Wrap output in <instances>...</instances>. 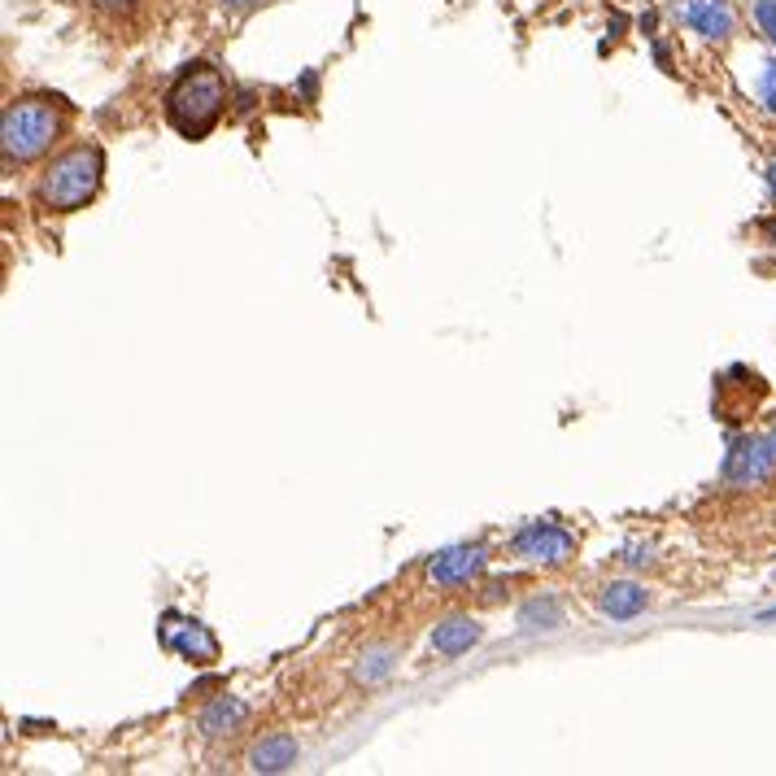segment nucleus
I'll use <instances>...</instances> for the list:
<instances>
[{
	"instance_id": "2",
	"label": "nucleus",
	"mask_w": 776,
	"mask_h": 776,
	"mask_svg": "<svg viewBox=\"0 0 776 776\" xmlns=\"http://www.w3.org/2000/svg\"><path fill=\"white\" fill-rule=\"evenodd\" d=\"M61 136V109L52 97H22L0 118V154L9 166H27L45 157Z\"/></svg>"
},
{
	"instance_id": "17",
	"label": "nucleus",
	"mask_w": 776,
	"mask_h": 776,
	"mask_svg": "<svg viewBox=\"0 0 776 776\" xmlns=\"http://www.w3.org/2000/svg\"><path fill=\"white\" fill-rule=\"evenodd\" d=\"M302 92L314 101V92H318V79H314V75H302Z\"/></svg>"
},
{
	"instance_id": "11",
	"label": "nucleus",
	"mask_w": 776,
	"mask_h": 776,
	"mask_svg": "<svg viewBox=\"0 0 776 776\" xmlns=\"http://www.w3.org/2000/svg\"><path fill=\"white\" fill-rule=\"evenodd\" d=\"M297 755H302V746L288 733H275V737H266L249 750V768L254 773H288L297 764Z\"/></svg>"
},
{
	"instance_id": "21",
	"label": "nucleus",
	"mask_w": 776,
	"mask_h": 776,
	"mask_svg": "<svg viewBox=\"0 0 776 776\" xmlns=\"http://www.w3.org/2000/svg\"><path fill=\"white\" fill-rule=\"evenodd\" d=\"M105 4H114V9H122V4H131V0H105Z\"/></svg>"
},
{
	"instance_id": "14",
	"label": "nucleus",
	"mask_w": 776,
	"mask_h": 776,
	"mask_svg": "<svg viewBox=\"0 0 776 776\" xmlns=\"http://www.w3.org/2000/svg\"><path fill=\"white\" fill-rule=\"evenodd\" d=\"M755 101L764 105L768 114H776V57H759V70H755Z\"/></svg>"
},
{
	"instance_id": "5",
	"label": "nucleus",
	"mask_w": 776,
	"mask_h": 776,
	"mask_svg": "<svg viewBox=\"0 0 776 776\" xmlns=\"http://www.w3.org/2000/svg\"><path fill=\"white\" fill-rule=\"evenodd\" d=\"M776 471V441L773 436H741L733 441L725 459V480L733 489H755Z\"/></svg>"
},
{
	"instance_id": "10",
	"label": "nucleus",
	"mask_w": 776,
	"mask_h": 776,
	"mask_svg": "<svg viewBox=\"0 0 776 776\" xmlns=\"http://www.w3.org/2000/svg\"><path fill=\"white\" fill-rule=\"evenodd\" d=\"M249 720V703L245 698H232V694H223V698H214L206 711L197 716V728L206 733V737H232L236 728Z\"/></svg>"
},
{
	"instance_id": "20",
	"label": "nucleus",
	"mask_w": 776,
	"mask_h": 776,
	"mask_svg": "<svg viewBox=\"0 0 776 776\" xmlns=\"http://www.w3.org/2000/svg\"><path fill=\"white\" fill-rule=\"evenodd\" d=\"M776 620V607H768V611H759V623H773Z\"/></svg>"
},
{
	"instance_id": "1",
	"label": "nucleus",
	"mask_w": 776,
	"mask_h": 776,
	"mask_svg": "<svg viewBox=\"0 0 776 776\" xmlns=\"http://www.w3.org/2000/svg\"><path fill=\"white\" fill-rule=\"evenodd\" d=\"M227 114V79L218 75V66L193 61L179 70V79L166 92V118L179 136L188 140H206L218 127V118Z\"/></svg>"
},
{
	"instance_id": "8",
	"label": "nucleus",
	"mask_w": 776,
	"mask_h": 776,
	"mask_svg": "<svg viewBox=\"0 0 776 776\" xmlns=\"http://www.w3.org/2000/svg\"><path fill=\"white\" fill-rule=\"evenodd\" d=\"M676 18L689 31H698L703 40H728L733 27H737V13H733L728 0H680L676 4Z\"/></svg>"
},
{
	"instance_id": "13",
	"label": "nucleus",
	"mask_w": 776,
	"mask_h": 776,
	"mask_svg": "<svg viewBox=\"0 0 776 776\" xmlns=\"http://www.w3.org/2000/svg\"><path fill=\"white\" fill-rule=\"evenodd\" d=\"M563 623V607L554 598H532L519 607V628L523 632H537V628H559Z\"/></svg>"
},
{
	"instance_id": "18",
	"label": "nucleus",
	"mask_w": 776,
	"mask_h": 776,
	"mask_svg": "<svg viewBox=\"0 0 776 776\" xmlns=\"http://www.w3.org/2000/svg\"><path fill=\"white\" fill-rule=\"evenodd\" d=\"M768 193H773V202H776V157L768 161Z\"/></svg>"
},
{
	"instance_id": "4",
	"label": "nucleus",
	"mask_w": 776,
	"mask_h": 776,
	"mask_svg": "<svg viewBox=\"0 0 776 776\" xmlns=\"http://www.w3.org/2000/svg\"><path fill=\"white\" fill-rule=\"evenodd\" d=\"M511 550H515L519 559H528V563L559 568V563H568L571 554H576V537H571L563 523H554V519H532V523H523L515 532Z\"/></svg>"
},
{
	"instance_id": "16",
	"label": "nucleus",
	"mask_w": 776,
	"mask_h": 776,
	"mask_svg": "<svg viewBox=\"0 0 776 776\" xmlns=\"http://www.w3.org/2000/svg\"><path fill=\"white\" fill-rule=\"evenodd\" d=\"M755 22H759V31L776 45V0H755Z\"/></svg>"
},
{
	"instance_id": "22",
	"label": "nucleus",
	"mask_w": 776,
	"mask_h": 776,
	"mask_svg": "<svg viewBox=\"0 0 776 776\" xmlns=\"http://www.w3.org/2000/svg\"><path fill=\"white\" fill-rule=\"evenodd\" d=\"M773 441H776V428H773Z\"/></svg>"
},
{
	"instance_id": "6",
	"label": "nucleus",
	"mask_w": 776,
	"mask_h": 776,
	"mask_svg": "<svg viewBox=\"0 0 776 776\" xmlns=\"http://www.w3.org/2000/svg\"><path fill=\"white\" fill-rule=\"evenodd\" d=\"M157 632H161V646H166V650H175V655H179V659H188V664H214V659H218V637H214L202 620H179V616H166Z\"/></svg>"
},
{
	"instance_id": "9",
	"label": "nucleus",
	"mask_w": 776,
	"mask_h": 776,
	"mask_svg": "<svg viewBox=\"0 0 776 776\" xmlns=\"http://www.w3.org/2000/svg\"><path fill=\"white\" fill-rule=\"evenodd\" d=\"M480 637H484V628L471 620V616H450V620L436 623V632H432V650H436L441 659H459V655H466Z\"/></svg>"
},
{
	"instance_id": "15",
	"label": "nucleus",
	"mask_w": 776,
	"mask_h": 776,
	"mask_svg": "<svg viewBox=\"0 0 776 776\" xmlns=\"http://www.w3.org/2000/svg\"><path fill=\"white\" fill-rule=\"evenodd\" d=\"M397 668V659H393V650H371V655H363V664H358V680L363 685H380L384 676Z\"/></svg>"
},
{
	"instance_id": "19",
	"label": "nucleus",
	"mask_w": 776,
	"mask_h": 776,
	"mask_svg": "<svg viewBox=\"0 0 776 776\" xmlns=\"http://www.w3.org/2000/svg\"><path fill=\"white\" fill-rule=\"evenodd\" d=\"M227 9H249V4H258V0H223Z\"/></svg>"
},
{
	"instance_id": "12",
	"label": "nucleus",
	"mask_w": 776,
	"mask_h": 776,
	"mask_svg": "<svg viewBox=\"0 0 776 776\" xmlns=\"http://www.w3.org/2000/svg\"><path fill=\"white\" fill-rule=\"evenodd\" d=\"M602 611L620 623L637 620V616L646 611V589H641L637 580H616V585H607V589H602Z\"/></svg>"
},
{
	"instance_id": "3",
	"label": "nucleus",
	"mask_w": 776,
	"mask_h": 776,
	"mask_svg": "<svg viewBox=\"0 0 776 776\" xmlns=\"http://www.w3.org/2000/svg\"><path fill=\"white\" fill-rule=\"evenodd\" d=\"M105 175V154L97 145H75L61 157H52L45 179H40V202L52 214H70V209H84L97 188H101Z\"/></svg>"
},
{
	"instance_id": "7",
	"label": "nucleus",
	"mask_w": 776,
	"mask_h": 776,
	"mask_svg": "<svg viewBox=\"0 0 776 776\" xmlns=\"http://www.w3.org/2000/svg\"><path fill=\"white\" fill-rule=\"evenodd\" d=\"M484 563H489L484 546H450L428 563V580L436 589H459V585H471L484 571Z\"/></svg>"
}]
</instances>
